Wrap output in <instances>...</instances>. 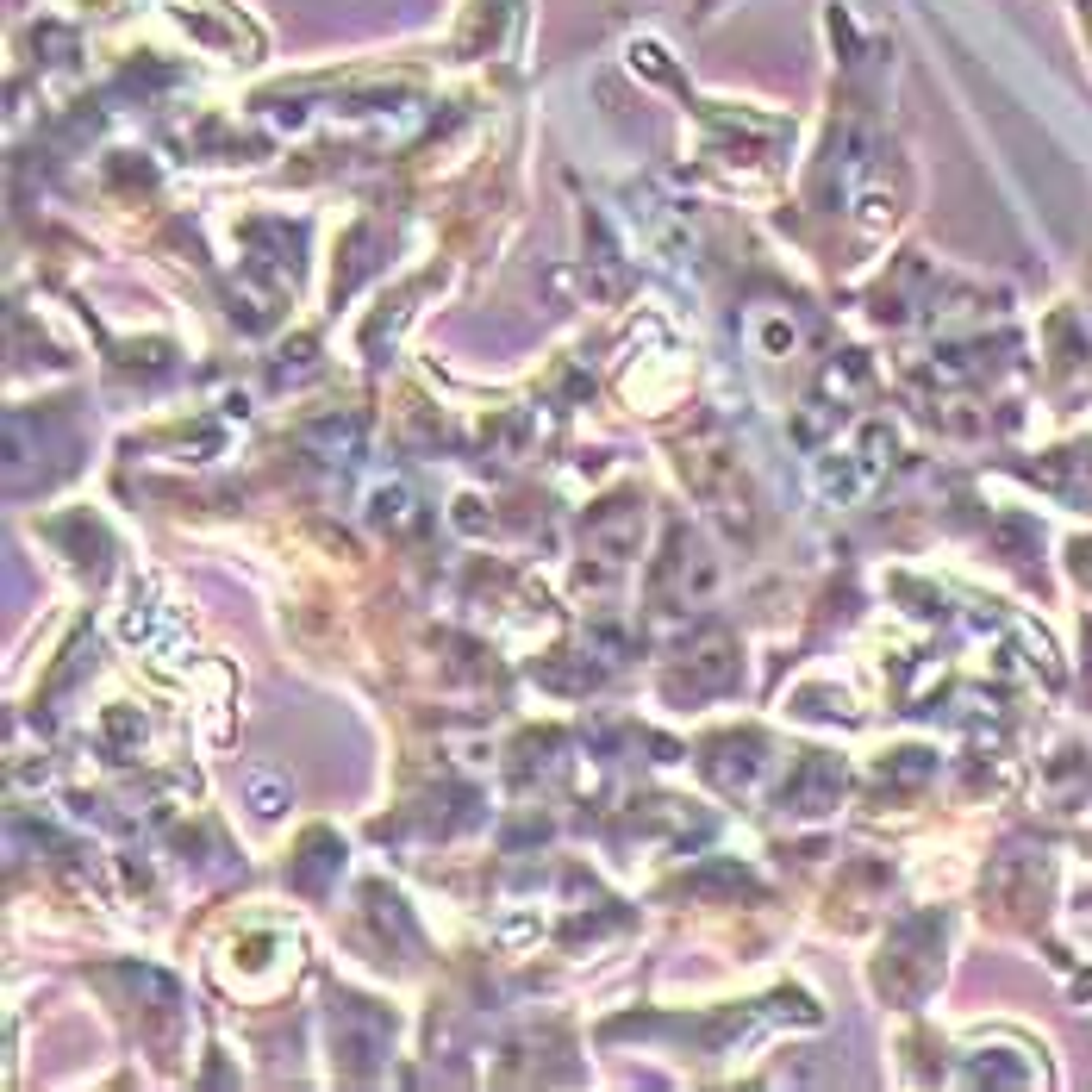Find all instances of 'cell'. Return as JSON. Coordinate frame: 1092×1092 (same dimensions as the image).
<instances>
[{"mask_svg":"<svg viewBox=\"0 0 1092 1092\" xmlns=\"http://www.w3.org/2000/svg\"><path fill=\"white\" fill-rule=\"evenodd\" d=\"M250 799H256L262 818H275V811H282V787H275L269 775H250Z\"/></svg>","mask_w":1092,"mask_h":1092,"instance_id":"1","label":"cell"}]
</instances>
